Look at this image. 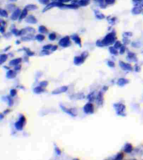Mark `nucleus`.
<instances>
[{"label":"nucleus","mask_w":143,"mask_h":160,"mask_svg":"<svg viewBox=\"0 0 143 160\" xmlns=\"http://www.w3.org/2000/svg\"><path fill=\"white\" fill-rule=\"evenodd\" d=\"M102 41H103L105 46H109V45L112 44V43H116V34H115V32H112V33L107 34L106 37L104 38V39Z\"/></svg>","instance_id":"nucleus-1"},{"label":"nucleus","mask_w":143,"mask_h":160,"mask_svg":"<svg viewBox=\"0 0 143 160\" xmlns=\"http://www.w3.org/2000/svg\"><path fill=\"white\" fill-rule=\"evenodd\" d=\"M114 108L117 111V115L120 116H126V106H125L123 103H115Z\"/></svg>","instance_id":"nucleus-2"},{"label":"nucleus","mask_w":143,"mask_h":160,"mask_svg":"<svg viewBox=\"0 0 143 160\" xmlns=\"http://www.w3.org/2000/svg\"><path fill=\"white\" fill-rule=\"evenodd\" d=\"M25 122H26V119H25V117L24 115H20L19 116V120L18 122L15 123V129L17 130H22L23 128H24V125L25 124Z\"/></svg>","instance_id":"nucleus-3"},{"label":"nucleus","mask_w":143,"mask_h":160,"mask_svg":"<svg viewBox=\"0 0 143 160\" xmlns=\"http://www.w3.org/2000/svg\"><path fill=\"white\" fill-rule=\"evenodd\" d=\"M59 45L63 48L69 47L70 45V39H69V36H65V37L62 38L59 42Z\"/></svg>","instance_id":"nucleus-4"},{"label":"nucleus","mask_w":143,"mask_h":160,"mask_svg":"<svg viewBox=\"0 0 143 160\" xmlns=\"http://www.w3.org/2000/svg\"><path fill=\"white\" fill-rule=\"evenodd\" d=\"M64 6V3H60V2H55V1H53L51 3H49V4H47V6L45 7V9H44V12H45V11L49 10V9H50V8H52L53 7H59V8H63Z\"/></svg>","instance_id":"nucleus-5"},{"label":"nucleus","mask_w":143,"mask_h":160,"mask_svg":"<svg viewBox=\"0 0 143 160\" xmlns=\"http://www.w3.org/2000/svg\"><path fill=\"white\" fill-rule=\"evenodd\" d=\"M84 112L85 113H88V114H91V113H94V107H93V104L91 103H88L85 105Z\"/></svg>","instance_id":"nucleus-6"},{"label":"nucleus","mask_w":143,"mask_h":160,"mask_svg":"<svg viewBox=\"0 0 143 160\" xmlns=\"http://www.w3.org/2000/svg\"><path fill=\"white\" fill-rule=\"evenodd\" d=\"M120 66H121V68L125 71H132L133 70V68L132 66L129 64V63H124V62H120Z\"/></svg>","instance_id":"nucleus-7"},{"label":"nucleus","mask_w":143,"mask_h":160,"mask_svg":"<svg viewBox=\"0 0 143 160\" xmlns=\"http://www.w3.org/2000/svg\"><path fill=\"white\" fill-rule=\"evenodd\" d=\"M67 90H68V87L63 86L60 87V88H58V89H56L55 90H54L53 92H52V94H60L61 93L66 92Z\"/></svg>","instance_id":"nucleus-8"},{"label":"nucleus","mask_w":143,"mask_h":160,"mask_svg":"<svg viewBox=\"0 0 143 160\" xmlns=\"http://www.w3.org/2000/svg\"><path fill=\"white\" fill-rule=\"evenodd\" d=\"M21 12L22 11H20L19 8H16L15 10L13 11L12 16H11V19L14 21V20H16L18 18H19V16H20V14H21Z\"/></svg>","instance_id":"nucleus-9"},{"label":"nucleus","mask_w":143,"mask_h":160,"mask_svg":"<svg viewBox=\"0 0 143 160\" xmlns=\"http://www.w3.org/2000/svg\"><path fill=\"white\" fill-rule=\"evenodd\" d=\"M85 59V58H84L82 55L76 56V57H74V64H76V65H79V64H81V63H84Z\"/></svg>","instance_id":"nucleus-10"},{"label":"nucleus","mask_w":143,"mask_h":160,"mask_svg":"<svg viewBox=\"0 0 143 160\" xmlns=\"http://www.w3.org/2000/svg\"><path fill=\"white\" fill-rule=\"evenodd\" d=\"M26 21H27V23H29V24H35L37 23V19H36V18L34 17L33 15H29L26 18Z\"/></svg>","instance_id":"nucleus-11"},{"label":"nucleus","mask_w":143,"mask_h":160,"mask_svg":"<svg viewBox=\"0 0 143 160\" xmlns=\"http://www.w3.org/2000/svg\"><path fill=\"white\" fill-rule=\"evenodd\" d=\"M60 107H61V108H62V109H63V110L65 112V113H68V114H69V115H71V116L76 115V113H74V109H73V108H72V109H69V108H64L63 105H60Z\"/></svg>","instance_id":"nucleus-12"},{"label":"nucleus","mask_w":143,"mask_h":160,"mask_svg":"<svg viewBox=\"0 0 143 160\" xmlns=\"http://www.w3.org/2000/svg\"><path fill=\"white\" fill-rule=\"evenodd\" d=\"M71 39L74 40V42L76 43L77 44L79 45V46H81V40H80V38H79L77 34H73L71 36Z\"/></svg>","instance_id":"nucleus-13"},{"label":"nucleus","mask_w":143,"mask_h":160,"mask_svg":"<svg viewBox=\"0 0 143 160\" xmlns=\"http://www.w3.org/2000/svg\"><path fill=\"white\" fill-rule=\"evenodd\" d=\"M133 150V147L132 145L131 144H126L125 145V148H124V151L127 153H130L132 152Z\"/></svg>","instance_id":"nucleus-14"},{"label":"nucleus","mask_w":143,"mask_h":160,"mask_svg":"<svg viewBox=\"0 0 143 160\" xmlns=\"http://www.w3.org/2000/svg\"><path fill=\"white\" fill-rule=\"evenodd\" d=\"M127 59L130 61H135V62H136L137 61V58H136V57L135 53H128V55H127Z\"/></svg>","instance_id":"nucleus-15"},{"label":"nucleus","mask_w":143,"mask_h":160,"mask_svg":"<svg viewBox=\"0 0 143 160\" xmlns=\"http://www.w3.org/2000/svg\"><path fill=\"white\" fill-rule=\"evenodd\" d=\"M21 61H22V59L20 58H15V59H13V60L10 61V63H9V65H11V66L19 65V63H21Z\"/></svg>","instance_id":"nucleus-16"},{"label":"nucleus","mask_w":143,"mask_h":160,"mask_svg":"<svg viewBox=\"0 0 143 160\" xmlns=\"http://www.w3.org/2000/svg\"><path fill=\"white\" fill-rule=\"evenodd\" d=\"M128 83H129V81H128L126 79H118V81H117V84L121 87L124 86V85H126V84H128Z\"/></svg>","instance_id":"nucleus-17"},{"label":"nucleus","mask_w":143,"mask_h":160,"mask_svg":"<svg viewBox=\"0 0 143 160\" xmlns=\"http://www.w3.org/2000/svg\"><path fill=\"white\" fill-rule=\"evenodd\" d=\"M141 12H142V9H141L140 7H138V6L134 7V8H132V10H131V13H132L133 14H140Z\"/></svg>","instance_id":"nucleus-18"},{"label":"nucleus","mask_w":143,"mask_h":160,"mask_svg":"<svg viewBox=\"0 0 143 160\" xmlns=\"http://www.w3.org/2000/svg\"><path fill=\"white\" fill-rule=\"evenodd\" d=\"M16 77V73L13 70H8L7 72V78L8 79H13Z\"/></svg>","instance_id":"nucleus-19"},{"label":"nucleus","mask_w":143,"mask_h":160,"mask_svg":"<svg viewBox=\"0 0 143 160\" xmlns=\"http://www.w3.org/2000/svg\"><path fill=\"white\" fill-rule=\"evenodd\" d=\"M96 99H97V103L99 105H101L103 103V94L102 93H99L98 96L96 98Z\"/></svg>","instance_id":"nucleus-20"},{"label":"nucleus","mask_w":143,"mask_h":160,"mask_svg":"<svg viewBox=\"0 0 143 160\" xmlns=\"http://www.w3.org/2000/svg\"><path fill=\"white\" fill-rule=\"evenodd\" d=\"M28 9L27 8H24V10H22L21 12V14H20V16H19V20H22V19H24L25 17H27V13H28Z\"/></svg>","instance_id":"nucleus-21"},{"label":"nucleus","mask_w":143,"mask_h":160,"mask_svg":"<svg viewBox=\"0 0 143 160\" xmlns=\"http://www.w3.org/2000/svg\"><path fill=\"white\" fill-rule=\"evenodd\" d=\"M34 92L35 94H40V93H43L45 92V89H43V87L40 86V87H35V89H34Z\"/></svg>","instance_id":"nucleus-22"},{"label":"nucleus","mask_w":143,"mask_h":160,"mask_svg":"<svg viewBox=\"0 0 143 160\" xmlns=\"http://www.w3.org/2000/svg\"><path fill=\"white\" fill-rule=\"evenodd\" d=\"M95 17H96V19H103L104 18H105V16L102 14V13H101L99 11L97 10H95Z\"/></svg>","instance_id":"nucleus-23"},{"label":"nucleus","mask_w":143,"mask_h":160,"mask_svg":"<svg viewBox=\"0 0 143 160\" xmlns=\"http://www.w3.org/2000/svg\"><path fill=\"white\" fill-rule=\"evenodd\" d=\"M33 39H34V36H33V35H31V34H28L25 37L22 38V40H23V41H30V40H32Z\"/></svg>","instance_id":"nucleus-24"},{"label":"nucleus","mask_w":143,"mask_h":160,"mask_svg":"<svg viewBox=\"0 0 143 160\" xmlns=\"http://www.w3.org/2000/svg\"><path fill=\"white\" fill-rule=\"evenodd\" d=\"M7 58H8V56L6 55V54H1V56H0V63L3 64L7 60Z\"/></svg>","instance_id":"nucleus-25"},{"label":"nucleus","mask_w":143,"mask_h":160,"mask_svg":"<svg viewBox=\"0 0 143 160\" xmlns=\"http://www.w3.org/2000/svg\"><path fill=\"white\" fill-rule=\"evenodd\" d=\"M25 8H27L28 10H35V9H37L38 7L36 5H34V4H29L25 7Z\"/></svg>","instance_id":"nucleus-26"},{"label":"nucleus","mask_w":143,"mask_h":160,"mask_svg":"<svg viewBox=\"0 0 143 160\" xmlns=\"http://www.w3.org/2000/svg\"><path fill=\"white\" fill-rule=\"evenodd\" d=\"M39 31L40 34H46L48 33V29L45 26H40L39 27Z\"/></svg>","instance_id":"nucleus-27"},{"label":"nucleus","mask_w":143,"mask_h":160,"mask_svg":"<svg viewBox=\"0 0 143 160\" xmlns=\"http://www.w3.org/2000/svg\"><path fill=\"white\" fill-rule=\"evenodd\" d=\"M90 3V0H80L79 3V6H86Z\"/></svg>","instance_id":"nucleus-28"},{"label":"nucleus","mask_w":143,"mask_h":160,"mask_svg":"<svg viewBox=\"0 0 143 160\" xmlns=\"http://www.w3.org/2000/svg\"><path fill=\"white\" fill-rule=\"evenodd\" d=\"M94 1H95V3H99V5L101 6V8H106V4L104 3V0H94Z\"/></svg>","instance_id":"nucleus-29"},{"label":"nucleus","mask_w":143,"mask_h":160,"mask_svg":"<svg viewBox=\"0 0 143 160\" xmlns=\"http://www.w3.org/2000/svg\"><path fill=\"white\" fill-rule=\"evenodd\" d=\"M109 50H110V52H111V54L117 55V50L115 47H110V48H109Z\"/></svg>","instance_id":"nucleus-30"},{"label":"nucleus","mask_w":143,"mask_h":160,"mask_svg":"<svg viewBox=\"0 0 143 160\" xmlns=\"http://www.w3.org/2000/svg\"><path fill=\"white\" fill-rule=\"evenodd\" d=\"M35 39H36L38 41H40V42H42V41H44V39H45V36H44L43 34H38L37 36L35 37Z\"/></svg>","instance_id":"nucleus-31"},{"label":"nucleus","mask_w":143,"mask_h":160,"mask_svg":"<svg viewBox=\"0 0 143 160\" xmlns=\"http://www.w3.org/2000/svg\"><path fill=\"white\" fill-rule=\"evenodd\" d=\"M56 39V34L55 33H52L49 35V39L51 40V41H54V40H55Z\"/></svg>","instance_id":"nucleus-32"},{"label":"nucleus","mask_w":143,"mask_h":160,"mask_svg":"<svg viewBox=\"0 0 143 160\" xmlns=\"http://www.w3.org/2000/svg\"><path fill=\"white\" fill-rule=\"evenodd\" d=\"M0 15L2 16V17H8V13L4 9H1L0 10Z\"/></svg>","instance_id":"nucleus-33"},{"label":"nucleus","mask_w":143,"mask_h":160,"mask_svg":"<svg viewBox=\"0 0 143 160\" xmlns=\"http://www.w3.org/2000/svg\"><path fill=\"white\" fill-rule=\"evenodd\" d=\"M122 43L120 42V41H116V43H115L114 44V47L116 48H121V47H122Z\"/></svg>","instance_id":"nucleus-34"},{"label":"nucleus","mask_w":143,"mask_h":160,"mask_svg":"<svg viewBox=\"0 0 143 160\" xmlns=\"http://www.w3.org/2000/svg\"><path fill=\"white\" fill-rule=\"evenodd\" d=\"M17 94V90L16 89H11L10 90V96L11 97H14Z\"/></svg>","instance_id":"nucleus-35"},{"label":"nucleus","mask_w":143,"mask_h":160,"mask_svg":"<svg viewBox=\"0 0 143 160\" xmlns=\"http://www.w3.org/2000/svg\"><path fill=\"white\" fill-rule=\"evenodd\" d=\"M24 50H26V52H27V54L29 56H34L35 55V53L34 52H32V51H30L29 49H27V48H24Z\"/></svg>","instance_id":"nucleus-36"},{"label":"nucleus","mask_w":143,"mask_h":160,"mask_svg":"<svg viewBox=\"0 0 143 160\" xmlns=\"http://www.w3.org/2000/svg\"><path fill=\"white\" fill-rule=\"evenodd\" d=\"M96 45H97L98 47H104V46H105L103 41H101V40H98V41L96 42Z\"/></svg>","instance_id":"nucleus-37"},{"label":"nucleus","mask_w":143,"mask_h":160,"mask_svg":"<svg viewBox=\"0 0 143 160\" xmlns=\"http://www.w3.org/2000/svg\"><path fill=\"white\" fill-rule=\"evenodd\" d=\"M125 51H126V46H125V45H122V47H121V48H120V53H121V54H123L125 53Z\"/></svg>","instance_id":"nucleus-38"},{"label":"nucleus","mask_w":143,"mask_h":160,"mask_svg":"<svg viewBox=\"0 0 143 160\" xmlns=\"http://www.w3.org/2000/svg\"><path fill=\"white\" fill-rule=\"evenodd\" d=\"M107 65H108L109 67H111V68H114L115 63L114 62H112V61H107Z\"/></svg>","instance_id":"nucleus-39"},{"label":"nucleus","mask_w":143,"mask_h":160,"mask_svg":"<svg viewBox=\"0 0 143 160\" xmlns=\"http://www.w3.org/2000/svg\"><path fill=\"white\" fill-rule=\"evenodd\" d=\"M141 0H132V3L135 4L136 6H139L141 4Z\"/></svg>","instance_id":"nucleus-40"},{"label":"nucleus","mask_w":143,"mask_h":160,"mask_svg":"<svg viewBox=\"0 0 143 160\" xmlns=\"http://www.w3.org/2000/svg\"><path fill=\"white\" fill-rule=\"evenodd\" d=\"M48 85V82L47 81H42V82H40V86L43 87V88H45V87H46Z\"/></svg>","instance_id":"nucleus-41"},{"label":"nucleus","mask_w":143,"mask_h":160,"mask_svg":"<svg viewBox=\"0 0 143 160\" xmlns=\"http://www.w3.org/2000/svg\"><path fill=\"white\" fill-rule=\"evenodd\" d=\"M87 98L90 99V101H93L94 100V98H95V97H94V94L93 93H91V94H90L88 95Z\"/></svg>","instance_id":"nucleus-42"},{"label":"nucleus","mask_w":143,"mask_h":160,"mask_svg":"<svg viewBox=\"0 0 143 160\" xmlns=\"http://www.w3.org/2000/svg\"><path fill=\"white\" fill-rule=\"evenodd\" d=\"M39 2L42 4H49L50 3V0H39Z\"/></svg>","instance_id":"nucleus-43"},{"label":"nucleus","mask_w":143,"mask_h":160,"mask_svg":"<svg viewBox=\"0 0 143 160\" xmlns=\"http://www.w3.org/2000/svg\"><path fill=\"white\" fill-rule=\"evenodd\" d=\"M115 158H116L117 160L122 159V158H123V153H118L117 157Z\"/></svg>","instance_id":"nucleus-44"},{"label":"nucleus","mask_w":143,"mask_h":160,"mask_svg":"<svg viewBox=\"0 0 143 160\" xmlns=\"http://www.w3.org/2000/svg\"><path fill=\"white\" fill-rule=\"evenodd\" d=\"M8 106H12L13 104V100L10 97H8Z\"/></svg>","instance_id":"nucleus-45"},{"label":"nucleus","mask_w":143,"mask_h":160,"mask_svg":"<svg viewBox=\"0 0 143 160\" xmlns=\"http://www.w3.org/2000/svg\"><path fill=\"white\" fill-rule=\"evenodd\" d=\"M116 0H106V4H113Z\"/></svg>","instance_id":"nucleus-46"},{"label":"nucleus","mask_w":143,"mask_h":160,"mask_svg":"<svg viewBox=\"0 0 143 160\" xmlns=\"http://www.w3.org/2000/svg\"><path fill=\"white\" fill-rule=\"evenodd\" d=\"M52 47H53V46H52V45H50V44L45 45V46H44V49L48 50V49H50V48H52Z\"/></svg>","instance_id":"nucleus-47"},{"label":"nucleus","mask_w":143,"mask_h":160,"mask_svg":"<svg viewBox=\"0 0 143 160\" xmlns=\"http://www.w3.org/2000/svg\"><path fill=\"white\" fill-rule=\"evenodd\" d=\"M55 153H57V155H60L61 154V151L58 149V147L55 148Z\"/></svg>","instance_id":"nucleus-48"},{"label":"nucleus","mask_w":143,"mask_h":160,"mask_svg":"<svg viewBox=\"0 0 143 160\" xmlns=\"http://www.w3.org/2000/svg\"><path fill=\"white\" fill-rule=\"evenodd\" d=\"M42 54L43 55H46V54H50V53H49V52H48V51H46V49H44V51H43L42 52Z\"/></svg>","instance_id":"nucleus-49"},{"label":"nucleus","mask_w":143,"mask_h":160,"mask_svg":"<svg viewBox=\"0 0 143 160\" xmlns=\"http://www.w3.org/2000/svg\"><path fill=\"white\" fill-rule=\"evenodd\" d=\"M71 0H58V2H60V3H66V2H69Z\"/></svg>","instance_id":"nucleus-50"},{"label":"nucleus","mask_w":143,"mask_h":160,"mask_svg":"<svg viewBox=\"0 0 143 160\" xmlns=\"http://www.w3.org/2000/svg\"><path fill=\"white\" fill-rule=\"evenodd\" d=\"M132 34L131 33H124V36H131Z\"/></svg>","instance_id":"nucleus-51"},{"label":"nucleus","mask_w":143,"mask_h":160,"mask_svg":"<svg viewBox=\"0 0 143 160\" xmlns=\"http://www.w3.org/2000/svg\"><path fill=\"white\" fill-rule=\"evenodd\" d=\"M124 43H125V44H126V43H130V41H129V39H124Z\"/></svg>","instance_id":"nucleus-52"},{"label":"nucleus","mask_w":143,"mask_h":160,"mask_svg":"<svg viewBox=\"0 0 143 160\" xmlns=\"http://www.w3.org/2000/svg\"><path fill=\"white\" fill-rule=\"evenodd\" d=\"M20 69H21V67H20V66H19V65H16V67H15V70H16V71L20 70Z\"/></svg>","instance_id":"nucleus-53"},{"label":"nucleus","mask_w":143,"mask_h":160,"mask_svg":"<svg viewBox=\"0 0 143 160\" xmlns=\"http://www.w3.org/2000/svg\"><path fill=\"white\" fill-rule=\"evenodd\" d=\"M1 33H2V34H3V33H4V26H3V25H2V26H1Z\"/></svg>","instance_id":"nucleus-54"},{"label":"nucleus","mask_w":143,"mask_h":160,"mask_svg":"<svg viewBox=\"0 0 143 160\" xmlns=\"http://www.w3.org/2000/svg\"><path fill=\"white\" fill-rule=\"evenodd\" d=\"M56 49H57V46H53V47H52V48H51V50H52V51H55Z\"/></svg>","instance_id":"nucleus-55"},{"label":"nucleus","mask_w":143,"mask_h":160,"mask_svg":"<svg viewBox=\"0 0 143 160\" xmlns=\"http://www.w3.org/2000/svg\"><path fill=\"white\" fill-rule=\"evenodd\" d=\"M13 7H14V5H8V8H9V9H12Z\"/></svg>","instance_id":"nucleus-56"},{"label":"nucleus","mask_w":143,"mask_h":160,"mask_svg":"<svg viewBox=\"0 0 143 160\" xmlns=\"http://www.w3.org/2000/svg\"><path fill=\"white\" fill-rule=\"evenodd\" d=\"M140 6H142V7H143V0H141V2Z\"/></svg>","instance_id":"nucleus-57"},{"label":"nucleus","mask_w":143,"mask_h":160,"mask_svg":"<svg viewBox=\"0 0 143 160\" xmlns=\"http://www.w3.org/2000/svg\"><path fill=\"white\" fill-rule=\"evenodd\" d=\"M0 118H1V119H3V114H1V117H0Z\"/></svg>","instance_id":"nucleus-58"},{"label":"nucleus","mask_w":143,"mask_h":160,"mask_svg":"<svg viewBox=\"0 0 143 160\" xmlns=\"http://www.w3.org/2000/svg\"><path fill=\"white\" fill-rule=\"evenodd\" d=\"M52 1H55V2H58V0H52Z\"/></svg>","instance_id":"nucleus-59"},{"label":"nucleus","mask_w":143,"mask_h":160,"mask_svg":"<svg viewBox=\"0 0 143 160\" xmlns=\"http://www.w3.org/2000/svg\"><path fill=\"white\" fill-rule=\"evenodd\" d=\"M11 1H16V0H11Z\"/></svg>","instance_id":"nucleus-60"}]
</instances>
